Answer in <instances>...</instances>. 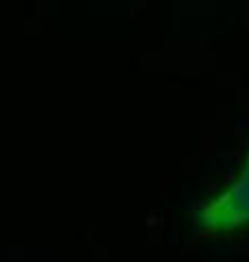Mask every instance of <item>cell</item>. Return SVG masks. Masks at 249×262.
Masks as SVG:
<instances>
[{"label":"cell","mask_w":249,"mask_h":262,"mask_svg":"<svg viewBox=\"0 0 249 262\" xmlns=\"http://www.w3.org/2000/svg\"><path fill=\"white\" fill-rule=\"evenodd\" d=\"M197 221L205 232L212 234L236 232L249 225V155L236 177L199 208Z\"/></svg>","instance_id":"1"}]
</instances>
